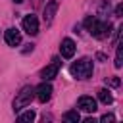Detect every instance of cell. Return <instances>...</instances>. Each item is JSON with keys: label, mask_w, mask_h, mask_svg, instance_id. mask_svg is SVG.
Returning <instances> with one entry per match:
<instances>
[{"label": "cell", "mask_w": 123, "mask_h": 123, "mask_svg": "<svg viewBox=\"0 0 123 123\" xmlns=\"http://www.w3.org/2000/svg\"><path fill=\"white\" fill-rule=\"evenodd\" d=\"M85 27L88 29V33L94 37V38H106L110 33H111V23H106V21H100L98 17L94 15H88L85 19Z\"/></svg>", "instance_id": "cell-1"}, {"label": "cell", "mask_w": 123, "mask_h": 123, "mask_svg": "<svg viewBox=\"0 0 123 123\" xmlns=\"http://www.w3.org/2000/svg\"><path fill=\"white\" fill-rule=\"evenodd\" d=\"M71 75L77 77V79H88L92 75V62L88 58H81L79 62H75L71 67H69Z\"/></svg>", "instance_id": "cell-2"}, {"label": "cell", "mask_w": 123, "mask_h": 123, "mask_svg": "<svg viewBox=\"0 0 123 123\" xmlns=\"http://www.w3.org/2000/svg\"><path fill=\"white\" fill-rule=\"evenodd\" d=\"M33 98H35V88H33V86H23V88L17 92L15 100H13V111H19L21 108L29 106Z\"/></svg>", "instance_id": "cell-3"}, {"label": "cell", "mask_w": 123, "mask_h": 123, "mask_svg": "<svg viewBox=\"0 0 123 123\" xmlns=\"http://www.w3.org/2000/svg\"><path fill=\"white\" fill-rule=\"evenodd\" d=\"M21 25H23V31L29 33V35H37V33H38V19H37V15H33V13L25 15L23 21H21Z\"/></svg>", "instance_id": "cell-4"}, {"label": "cell", "mask_w": 123, "mask_h": 123, "mask_svg": "<svg viewBox=\"0 0 123 123\" xmlns=\"http://www.w3.org/2000/svg\"><path fill=\"white\" fill-rule=\"evenodd\" d=\"M58 69H60V60H58V58H52V63L46 65V67L40 71V77H42L44 81H52V79L58 75Z\"/></svg>", "instance_id": "cell-5"}, {"label": "cell", "mask_w": 123, "mask_h": 123, "mask_svg": "<svg viewBox=\"0 0 123 123\" xmlns=\"http://www.w3.org/2000/svg\"><path fill=\"white\" fill-rule=\"evenodd\" d=\"M35 96H37L42 104H44V102H48V100H50V96H52V85H50V83H46V81H44V83H40V85L35 88Z\"/></svg>", "instance_id": "cell-6"}, {"label": "cell", "mask_w": 123, "mask_h": 123, "mask_svg": "<svg viewBox=\"0 0 123 123\" xmlns=\"http://www.w3.org/2000/svg\"><path fill=\"white\" fill-rule=\"evenodd\" d=\"M77 108L83 110V111H86V113H94L96 111V100L92 96H81L77 100Z\"/></svg>", "instance_id": "cell-7"}, {"label": "cell", "mask_w": 123, "mask_h": 123, "mask_svg": "<svg viewBox=\"0 0 123 123\" xmlns=\"http://www.w3.org/2000/svg\"><path fill=\"white\" fill-rule=\"evenodd\" d=\"M56 12H58V2H56V0L46 2V6H44V23H46V25H50V23H52V19H54Z\"/></svg>", "instance_id": "cell-8"}, {"label": "cell", "mask_w": 123, "mask_h": 123, "mask_svg": "<svg viewBox=\"0 0 123 123\" xmlns=\"http://www.w3.org/2000/svg\"><path fill=\"white\" fill-rule=\"evenodd\" d=\"M4 40H6L8 46H17V44L21 42V33H19L17 29H8V31L4 33Z\"/></svg>", "instance_id": "cell-9"}, {"label": "cell", "mask_w": 123, "mask_h": 123, "mask_svg": "<svg viewBox=\"0 0 123 123\" xmlns=\"http://www.w3.org/2000/svg\"><path fill=\"white\" fill-rule=\"evenodd\" d=\"M60 52H62L63 58H73V54H75V42L71 38H63L62 44H60Z\"/></svg>", "instance_id": "cell-10"}, {"label": "cell", "mask_w": 123, "mask_h": 123, "mask_svg": "<svg viewBox=\"0 0 123 123\" xmlns=\"http://www.w3.org/2000/svg\"><path fill=\"white\" fill-rule=\"evenodd\" d=\"M98 98H100L102 104H111V102H113V96H111V92H110L108 88H100V90H98Z\"/></svg>", "instance_id": "cell-11"}, {"label": "cell", "mask_w": 123, "mask_h": 123, "mask_svg": "<svg viewBox=\"0 0 123 123\" xmlns=\"http://www.w3.org/2000/svg\"><path fill=\"white\" fill-rule=\"evenodd\" d=\"M63 119H65V121H69V123H77V121L81 119V115H79V111H77V110H69V111H65V113H63Z\"/></svg>", "instance_id": "cell-12"}, {"label": "cell", "mask_w": 123, "mask_h": 123, "mask_svg": "<svg viewBox=\"0 0 123 123\" xmlns=\"http://www.w3.org/2000/svg\"><path fill=\"white\" fill-rule=\"evenodd\" d=\"M35 115H37V113H35L33 110H27L25 113H21V115L17 117V121H19V123H29V121L35 119Z\"/></svg>", "instance_id": "cell-13"}, {"label": "cell", "mask_w": 123, "mask_h": 123, "mask_svg": "<svg viewBox=\"0 0 123 123\" xmlns=\"http://www.w3.org/2000/svg\"><path fill=\"white\" fill-rule=\"evenodd\" d=\"M123 50H121V44L117 42V52H115V67H121L123 65Z\"/></svg>", "instance_id": "cell-14"}, {"label": "cell", "mask_w": 123, "mask_h": 123, "mask_svg": "<svg viewBox=\"0 0 123 123\" xmlns=\"http://www.w3.org/2000/svg\"><path fill=\"white\" fill-rule=\"evenodd\" d=\"M100 121H102V123H113V121H115V117H113L111 113H104Z\"/></svg>", "instance_id": "cell-15"}, {"label": "cell", "mask_w": 123, "mask_h": 123, "mask_svg": "<svg viewBox=\"0 0 123 123\" xmlns=\"http://www.w3.org/2000/svg\"><path fill=\"white\" fill-rule=\"evenodd\" d=\"M110 85H111V86H119V85H121V81H119L117 77H111V79H110Z\"/></svg>", "instance_id": "cell-16"}, {"label": "cell", "mask_w": 123, "mask_h": 123, "mask_svg": "<svg viewBox=\"0 0 123 123\" xmlns=\"http://www.w3.org/2000/svg\"><path fill=\"white\" fill-rule=\"evenodd\" d=\"M121 12H123V6L117 4V6H115V17H121Z\"/></svg>", "instance_id": "cell-17"}, {"label": "cell", "mask_w": 123, "mask_h": 123, "mask_svg": "<svg viewBox=\"0 0 123 123\" xmlns=\"http://www.w3.org/2000/svg\"><path fill=\"white\" fill-rule=\"evenodd\" d=\"M13 2H15V4H21V2H23V0H13Z\"/></svg>", "instance_id": "cell-18"}]
</instances>
